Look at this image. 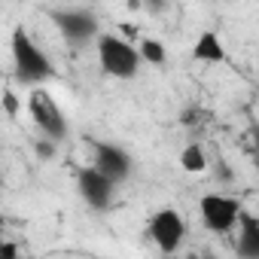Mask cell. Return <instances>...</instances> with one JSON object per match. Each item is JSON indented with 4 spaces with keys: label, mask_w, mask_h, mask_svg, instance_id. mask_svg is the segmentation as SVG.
I'll use <instances>...</instances> for the list:
<instances>
[{
    "label": "cell",
    "mask_w": 259,
    "mask_h": 259,
    "mask_svg": "<svg viewBox=\"0 0 259 259\" xmlns=\"http://www.w3.org/2000/svg\"><path fill=\"white\" fill-rule=\"evenodd\" d=\"M13 61H16V73L22 82H40L52 76V64L43 55V49L25 34V28L13 31Z\"/></svg>",
    "instance_id": "1"
},
{
    "label": "cell",
    "mask_w": 259,
    "mask_h": 259,
    "mask_svg": "<svg viewBox=\"0 0 259 259\" xmlns=\"http://www.w3.org/2000/svg\"><path fill=\"white\" fill-rule=\"evenodd\" d=\"M98 61L101 67L110 73V76H119V79H132L138 73V64H141V52L125 43L113 34H104L98 37Z\"/></svg>",
    "instance_id": "2"
},
{
    "label": "cell",
    "mask_w": 259,
    "mask_h": 259,
    "mask_svg": "<svg viewBox=\"0 0 259 259\" xmlns=\"http://www.w3.org/2000/svg\"><path fill=\"white\" fill-rule=\"evenodd\" d=\"M28 110L37 122V128L49 138V141H61L67 135V122H64V113L58 110L55 98L46 92V89H34L31 98H28Z\"/></svg>",
    "instance_id": "3"
},
{
    "label": "cell",
    "mask_w": 259,
    "mask_h": 259,
    "mask_svg": "<svg viewBox=\"0 0 259 259\" xmlns=\"http://www.w3.org/2000/svg\"><path fill=\"white\" fill-rule=\"evenodd\" d=\"M198 210H201L204 226H207L210 232H217V235L229 232V229L241 220V213H244V210H241V204H238L235 198H229V195H217V192L201 195Z\"/></svg>",
    "instance_id": "4"
},
{
    "label": "cell",
    "mask_w": 259,
    "mask_h": 259,
    "mask_svg": "<svg viewBox=\"0 0 259 259\" xmlns=\"http://www.w3.org/2000/svg\"><path fill=\"white\" fill-rule=\"evenodd\" d=\"M147 229H150V238L156 241V247H159L162 253H174V250L180 247L183 235H186V223H183V217H180L174 207L156 210Z\"/></svg>",
    "instance_id": "5"
},
{
    "label": "cell",
    "mask_w": 259,
    "mask_h": 259,
    "mask_svg": "<svg viewBox=\"0 0 259 259\" xmlns=\"http://www.w3.org/2000/svg\"><path fill=\"white\" fill-rule=\"evenodd\" d=\"M52 22L73 43H82L98 31V19L89 10H52Z\"/></svg>",
    "instance_id": "6"
},
{
    "label": "cell",
    "mask_w": 259,
    "mask_h": 259,
    "mask_svg": "<svg viewBox=\"0 0 259 259\" xmlns=\"http://www.w3.org/2000/svg\"><path fill=\"white\" fill-rule=\"evenodd\" d=\"M95 168L104 177H110L113 183H119V180H125L132 174V159H128L125 150H119L113 144H98L95 147Z\"/></svg>",
    "instance_id": "7"
},
{
    "label": "cell",
    "mask_w": 259,
    "mask_h": 259,
    "mask_svg": "<svg viewBox=\"0 0 259 259\" xmlns=\"http://www.w3.org/2000/svg\"><path fill=\"white\" fill-rule=\"evenodd\" d=\"M76 183H79V192H82L85 204H92V207H107V204H110L113 180L104 177L98 168H82V171L76 174Z\"/></svg>",
    "instance_id": "8"
},
{
    "label": "cell",
    "mask_w": 259,
    "mask_h": 259,
    "mask_svg": "<svg viewBox=\"0 0 259 259\" xmlns=\"http://www.w3.org/2000/svg\"><path fill=\"white\" fill-rule=\"evenodd\" d=\"M192 58L201 61V64H220V61H226V49H223L220 34H213V31H201L198 40L192 43Z\"/></svg>",
    "instance_id": "9"
},
{
    "label": "cell",
    "mask_w": 259,
    "mask_h": 259,
    "mask_svg": "<svg viewBox=\"0 0 259 259\" xmlns=\"http://www.w3.org/2000/svg\"><path fill=\"white\" fill-rule=\"evenodd\" d=\"M241 235H238V256L241 259H259V220L253 213H241L238 220Z\"/></svg>",
    "instance_id": "10"
},
{
    "label": "cell",
    "mask_w": 259,
    "mask_h": 259,
    "mask_svg": "<svg viewBox=\"0 0 259 259\" xmlns=\"http://www.w3.org/2000/svg\"><path fill=\"white\" fill-rule=\"evenodd\" d=\"M180 165H183V171L198 174V171L207 168V159H204V153H201L198 144H189V147H183V153H180Z\"/></svg>",
    "instance_id": "11"
},
{
    "label": "cell",
    "mask_w": 259,
    "mask_h": 259,
    "mask_svg": "<svg viewBox=\"0 0 259 259\" xmlns=\"http://www.w3.org/2000/svg\"><path fill=\"white\" fill-rule=\"evenodd\" d=\"M141 58L144 61H150V64H165V46L159 43V40H144L141 43Z\"/></svg>",
    "instance_id": "12"
},
{
    "label": "cell",
    "mask_w": 259,
    "mask_h": 259,
    "mask_svg": "<svg viewBox=\"0 0 259 259\" xmlns=\"http://www.w3.org/2000/svg\"><path fill=\"white\" fill-rule=\"evenodd\" d=\"M4 110H7V116H16L19 113V98H16L13 89H4Z\"/></svg>",
    "instance_id": "13"
},
{
    "label": "cell",
    "mask_w": 259,
    "mask_h": 259,
    "mask_svg": "<svg viewBox=\"0 0 259 259\" xmlns=\"http://www.w3.org/2000/svg\"><path fill=\"white\" fill-rule=\"evenodd\" d=\"M0 259H25V256L19 253V244H13V241H7L4 247H0Z\"/></svg>",
    "instance_id": "14"
},
{
    "label": "cell",
    "mask_w": 259,
    "mask_h": 259,
    "mask_svg": "<svg viewBox=\"0 0 259 259\" xmlns=\"http://www.w3.org/2000/svg\"><path fill=\"white\" fill-rule=\"evenodd\" d=\"M37 153H40L43 159H52V156H55V147H52V141H40V144H37Z\"/></svg>",
    "instance_id": "15"
},
{
    "label": "cell",
    "mask_w": 259,
    "mask_h": 259,
    "mask_svg": "<svg viewBox=\"0 0 259 259\" xmlns=\"http://www.w3.org/2000/svg\"><path fill=\"white\" fill-rule=\"evenodd\" d=\"M253 150H256V162H259V125L253 128Z\"/></svg>",
    "instance_id": "16"
}]
</instances>
